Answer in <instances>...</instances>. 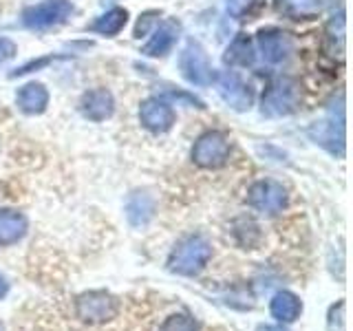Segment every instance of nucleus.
I'll use <instances>...</instances> for the list:
<instances>
[{
    "label": "nucleus",
    "instance_id": "obj_1",
    "mask_svg": "<svg viewBox=\"0 0 353 331\" xmlns=\"http://www.w3.org/2000/svg\"><path fill=\"white\" fill-rule=\"evenodd\" d=\"M210 257H212V248H210L208 239L203 237H188L176 243L168 259V270L181 276H194L201 272Z\"/></svg>",
    "mask_w": 353,
    "mask_h": 331
},
{
    "label": "nucleus",
    "instance_id": "obj_2",
    "mask_svg": "<svg viewBox=\"0 0 353 331\" xmlns=\"http://www.w3.org/2000/svg\"><path fill=\"white\" fill-rule=\"evenodd\" d=\"M301 104V86L290 77L276 80L263 95L261 113L265 117H287Z\"/></svg>",
    "mask_w": 353,
    "mask_h": 331
},
{
    "label": "nucleus",
    "instance_id": "obj_3",
    "mask_svg": "<svg viewBox=\"0 0 353 331\" xmlns=\"http://www.w3.org/2000/svg\"><path fill=\"white\" fill-rule=\"evenodd\" d=\"M71 14H73V5L69 0H44V3L31 5L22 11V25L27 29L42 31L62 25Z\"/></svg>",
    "mask_w": 353,
    "mask_h": 331
},
{
    "label": "nucleus",
    "instance_id": "obj_4",
    "mask_svg": "<svg viewBox=\"0 0 353 331\" xmlns=\"http://www.w3.org/2000/svg\"><path fill=\"white\" fill-rule=\"evenodd\" d=\"M179 69H181V75L190 84L208 86V84L214 82V71H212V64H210V60H208V53L201 44L194 42V40L188 42L185 49L181 51Z\"/></svg>",
    "mask_w": 353,
    "mask_h": 331
},
{
    "label": "nucleus",
    "instance_id": "obj_5",
    "mask_svg": "<svg viewBox=\"0 0 353 331\" xmlns=\"http://www.w3.org/2000/svg\"><path fill=\"white\" fill-rule=\"evenodd\" d=\"M230 157V141L223 132H205L196 139L192 148V159L201 168H219Z\"/></svg>",
    "mask_w": 353,
    "mask_h": 331
},
{
    "label": "nucleus",
    "instance_id": "obj_6",
    "mask_svg": "<svg viewBox=\"0 0 353 331\" xmlns=\"http://www.w3.org/2000/svg\"><path fill=\"white\" fill-rule=\"evenodd\" d=\"M115 314L117 301L106 292H88L77 298V316L86 323H106Z\"/></svg>",
    "mask_w": 353,
    "mask_h": 331
},
{
    "label": "nucleus",
    "instance_id": "obj_7",
    "mask_svg": "<svg viewBox=\"0 0 353 331\" xmlns=\"http://www.w3.org/2000/svg\"><path fill=\"white\" fill-rule=\"evenodd\" d=\"M250 205L256 208L259 212H265V214H279L283 212V208L287 205V192L281 183L276 181H259L250 188Z\"/></svg>",
    "mask_w": 353,
    "mask_h": 331
},
{
    "label": "nucleus",
    "instance_id": "obj_8",
    "mask_svg": "<svg viewBox=\"0 0 353 331\" xmlns=\"http://www.w3.org/2000/svg\"><path fill=\"white\" fill-rule=\"evenodd\" d=\"M309 137H312L318 146H323L331 154H338V157H345V117H336L331 115L323 121H316V124L309 128Z\"/></svg>",
    "mask_w": 353,
    "mask_h": 331
},
{
    "label": "nucleus",
    "instance_id": "obj_9",
    "mask_svg": "<svg viewBox=\"0 0 353 331\" xmlns=\"http://www.w3.org/2000/svg\"><path fill=\"white\" fill-rule=\"evenodd\" d=\"M259 49L265 62L270 64H281L292 55L294 42L290 38V33H285L281 29H263L256 36Z\"/></svg>",
    "mask_w": 353,
    "mask_h": 331
},
{
    "label": "nucleus",
    "instance_id": "obj_10",
    "mask_svg": "<svg viewBox=\"0 0 353 331\" xmlns=\"http://www.w3.org/2000/svg\"><path fill=\"white\" fill-rule=\"evenodd\" d=\"M214 82L219 88V95L223 97V102L232 106L234 110H250L254 95L250 91V86L241 82V77L234 73H219L214 75Z\"/></svg>",
    "mask_w": 353,
    "mask_h": 331
},
{
    "label": "nucleus",
    "instance_id": "obj_11",
    "mask_svg": "<svg viewBox=\"0 0 353 331\" xmlns=\"http://www.w3.org/2000/svg\"><path fill=\"white\" fill-rule=\"evenodd\" d=\"M141 124L152 132H165L174 124V110L161 97H148L139 108Z\"/></svg>",
    "mask_w": 353,
    "mask_h": 331
},
{
    "label": "nucleus",
    "instance_id": "obj_12",
    "mask_svg": "<svg viewBox=\"0 0 353 331\" xmlns=\"http://www.w3.org/2000/svg\"><path fill=\"white\" fill-rule=\"evenodd\" d=\"M179 31H181L179 22H174V20L161 22V25L152 31V38L143 44L141 53L148 55V58H161V55L170 53L176 38H179Z\"/></svg>",
    "mask_w": 353,
    "mask_h": 331
},
{
    "label": "nucleus",
    "instance_id": "obj_13",
    "mask_svg": "<svg viewBox=\"0 0 353 331\" xmlns=\"http://www.w3.org/2000/svg\"><path fill=\"white\" fill-rule=\"evenodd\" d=\"M80 108H82V115L86 119L104 121V119H108L110 115H113L115 99H113V95H110V91H106V88H95V91L84 93Z\"/></svg>",
    "mask_w": 353,
    "mask_h": 331
},
{
    "label": "nucleus",
    "instance_id": "obj_14",
    "mask_svg": "<svg viewBox=\"0 0 353 331\" xmlns=\"http://www.w3.org/2000/svg\"><path fill=\"white\" fill-rule=\"evenodd\" d=\"M16 104L22 113L40 115V113H44V108H47V104H49V91L40 82H29L18 91Z\"/></svg>",
    "mask_w": 353,
    "mask_h": 331
},
{
    "label": "nucleus",
    "instance_id": "obj_15",
    "mask_svg": "<svg viewBox=\"0 0 353 331\" xmlns=\"http://www.w3.org/2000/svg\"><path fill=\"white\" fill-rule=\"evenodd\" d=\"M27 234V219L16 210H0V245H14Z\"/></svg>",
    "mask_w": 353,
    "mask_h": 331
},
{
    "label": "nucleus",
    "instance_id": "obj_16",
    "mask_svg": "<svg viewBox=\"0 0 353 331\" xmlns=\"http://www.w3.org/2000/svg\"><path fill=\"white\" fill-rule=\"evenodd\" d=\"M270 312L279 323H294L303 312V303L298 301V296L292 292H279L272 298Z\"/></svg>",
    "mask_w": 353,
    "mask_h": 331
},
{
    "label": "nucleus",
    "instance_id": "obj_17",
    "mask_svg": "<svg viewBox=\"0 0 353 331\" xmlns=\"http://www.w3.org/2000/svg\"><path fill=\"white\" fill-rule=\"evenodd\" d=\"M223 60H225V64H232V66H250V64H254V60H256L254 42L245 36V33H241V36H236L234 42L228 47Z\"/></svg>",
    "mask_w": 353,
    "mask_h": 331
},
{
    "label": "nucleus",
    "instance_id": "obj_18",
    "mask_svg": "<svg viewBox=\"0 0 353 331\" xmlns=\"http://www.w3.org/2000/svg\"><path fill=\"white\" fill-rule=\"evenodd\" d=\"M126 22H128V11L115 7L106 11L104 16H99L91 25V31L102 33V36H117V33L126 27Z\"/></svg>",
    "mask_w": 353,
    "mask_h": 331
},
{
    "label": "nucleus",
    "instance_id": "obj_19",
    "mask_svg": "<svg viewBox=\"0 0 353 331\" xmlns=\"http://www.w3.org/2000/svg\"><path fill=\"white\" fill-rule=\"evenodd\" d=\"M126 212H128V221L132 225H146L150 217H152V201L148 194H139L135 192L126 203Z\"/></svg>",
    "mask_w": 353,
    "mask_h": 331
},
{
    "label": "nucleus",
    "instance_id": "obj_20",
    "mask_svg": "<svg viewBox=\"0 0 353 331\" xmlns=\"http://www.w3.org/2000/svg\"><path fill=\"white\" fill-rule=\"evenodd\" d=\"M276 3L292 18H307L320 11V0H276Z\"/></svg>",
    "mask_w": 353,
    "mask_h": 331
},
{
    "label": "nucleus",
    "instance_id": "obj_21",
    "mask_svg": "<svg viewBox=\"0 0 353 331\" xmlns=\"http://www.w3.org/2000/svg\"><path fill=\"white\" fill-rule=\"evenodd\" d=\"M265 0H228V14L236 20H243L245 16H252L254 11L261 9Z\"/></svg>",
    "mask_w": 353,
    "mask_h": 331
},
{
    "label": "nucleus",
    "instance_id": "obj_22",
    "mask_svg": "<svg viewBox=\"0 0 353 331\" xmlns=\"http://www.w3.org/2000/svg\"><path fill=\"white\" fill-rule=\"evenodd\" d=\"M159 331H199L194 318L188 314H174L170 318H165V323L159 327Z\"/></svg>",
    "mask_w": 353,
    "mask_h": 331
},
{
    "label": "nucleus",
    "instance_id": "obj_23",
    "mask_svg": "<svg viewBox=\"0 0 353 331\" xmlns=\"http://www.w3.org/2000/svg\"><path fill=\"white\" fill-rule=\"evenodd\" d=\"M16 44L11 42L9 38H0V64H5V62H9L11 58L16 55Z\"/></svg>",
    "mask_w": 353,
    "mask_h": 331
},
{
    "label": "nucleus",
    "instance_id": "obj_24",
    "mask_svg": "<svg viewBox=\"0 0 353 331\" xmlns=\"http://www.w3.org/2000/svg\"><path fill=\"white\" fill-rule=\"evenodd\" d=\"M154 16H157L154 11H148V14H143V16L139 18L137 27H135V36H137V38L146 36L148 29H150V25H152V20H154Z\"/></svg>",
    "mask_w": 353,
    "mask_h": 331
},
{
    "label": "nucleus",
    "instance_id": "obj_25",
    "mask_svg": "<svg viewBox=\"0 0 353 331\" xmlns=\"http://www.w3.org/2000/svg\"><path fill=\"white\" fill-rule=\"evenodd\" d=\"M7 292H9V283L5 281V276L0 274V298H5V296H7Z\"/></svg>",
    "mask_w": 353,
    "mask_h": 331
},
{
    "label": "nucleus",
    "instance_id": "obj_26",
    "mask_svg": "<svg viewBox=\"0 0 353 331\" xmlns=\"http://www.w3.org/2000/svg\"><path fill=\"white\" fill-rule=\"evenodd\" d=\"M256 331H287L285 327H279V325H261Z\"/></svg>",
    "mask_w": 353,
    "mask_h": 331
}]
</instances>
